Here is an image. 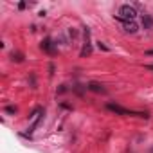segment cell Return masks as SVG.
<instances>
[{"instance_id":"cell-1","label":"cell","mask_w":153,"mask_h":153,"mask_svg":"<svg viewBox=\"0 0 153 153\" xmlns=\"http://www.w3.org/2000/svg\"><path fill=\"white\" fill-rule=\"evenodd\" d=\"M137 16V11L133 5L130 4H124L121 5V9H119V15H115V20H119V22H133Z\"/></svg>"},{"instance_id":"cell-9","label":"cell","mask_w":153,"mask_h":153,"mask_svg":"<svg viewBox=\"0 0 153 153\" xmlns=\"http://www.w3.org/2000/svg\"><path fill=\"white\" fill-rule=\"evenodd\" d=\"M97 45H99V49H103V51H108V47H106V45H103V43H101V42H99V43H97Z\"/></svg>"},{"instance_id":"cell-8","label":"cell","mask_w":153,"mask_h":153,"mask_svg":"<svg viewBox=\"0 0 153 153\" xmlns=\"http://www.w3.org/2000/svg\"><path fill=\"white\" fill-rule=\"evenodd\" d=\"M5 112H7V114H15L16 108H15V106H7V108H5Z\"/></svg>"},{"instance_id":"cell-12","label":"cell","mask_w":153,"mask_h":153,"mask_svg":"<svg viewBox=\"0 0 153 153\" xmlns=\"http://www.w3.org/2000/svg\"><path fill=\"white\" fill-rule=\"evenodd\" d=\"M151 153H153V150H151Z\"/></svg>"},{"instance_id":"cell-2","label":"cell","mask_w":153,"mask_h":153,"mask_svg":"<svg viewBox=\"0 0 153 153\" xmlns=\"http://www.w3.org/2000/svg\"><path fill=\"white\" fill-rule=\"evenodd\" d=\"M86 88H88V90H92V92H96V94H106L104 85L97 83V81H90L88 85H86Z\"/></svg>"},{"instance_id":"cell-5","label":"cell","mask_w":153,"mask_h":153,"mask_svg":"<svg viewBox=\"0 0 153 153\" xmlns=\"http://www.w3.org/2000/svg\"><path fill=\"white\" fill-rule=\"evenodd\" d=\"M142 27L144 29H151L153 27V18L150 15H142Z\"/></svg>"},{"instance_id":"cell-3","label":"cell","mask_w":153,"mask_h":153,"mask_svg":"<svg viewBox=\"0 0 153 153\" xmlns=\"http://www.w3.org/2000/svg\"><path fill=\"white\" fill-rule=\"evenodd\" d=\"M42 49L45 51V52H49V54H56V47H54V43H52V40H43V42H42Z\"/></svg>"},{"instance_id":"cell-6","label":"cell","mask_w":153,"mask_h":153,"mask_svg":"<svg viewBox=\"0 0 153 153\" xmlns=\"http://www.w3.org/2000/svg\"><path fill=\"white\" fill-rule=\"evenodd\" d=\"M11 61L22 63L24 61V54H20V52H11Z\"/></svg>"},{"instance_id":"cell-4","label":"cell","mask_w":153,"mask_h":153,"mask_svg":"<svg viewBox=\"0 0 153 153\" xmlns=\"http://www.w3.org/2000/svg\"><path fill=\"white\" fill-rule=\"evenodd\" d=\"M123 24V29L126 31V32H131V34H133V32H137V24L135 22H121Z\"/></svg>"},{"instance_id":"cell-7","label":"cell","mask_w":153,"mask_h":153,"mask_svg":"<svg viewBox=\"0 0 153 153\" xmlns=\"http://www.w3.org/2000/svg\"><path fill=\"white\" fill-rule=\"evenodd\" d=\"M42 114H43V110H42V108H38V110L34 112V114H32V126H34V124L40 121V117H42Z\"/></svg>"},{"instance_id":"cell-10","label":"cell","mask_w":153,"mask_h":153,"mask_svg":"<svg viewBox=\"0 0 153 153\" xmlns=\"http://www.w3.org/2000/svg\"><path fill=\"white\" fill-rule=\"evenodd\" d=\"M146 56H153V51H146Z\"/></svg>"},{"instance_id":"cell-11","label":"cell","mask_w":153,"mask_h":153,"mask_svg":"<svg viewBox=\"0 0 153 153\" xmlns=\"http://www.w3.org/2000/svg\"><path fill=\"white\" fill-rule=\"evenodd\" d=\"M146 69H150V70H153V63H150V65H146Z\"/></svg>"}]
</instances>
